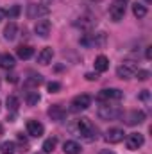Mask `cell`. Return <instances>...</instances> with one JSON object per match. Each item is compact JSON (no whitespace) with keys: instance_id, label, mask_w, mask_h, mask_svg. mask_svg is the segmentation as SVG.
<instances>
[{"instance_id":"cell-1","label":"cell","mask_w":152,"mask_h":154,"mask_svg":"<svg viewBox=\"0 0 152 154\" xmlns=\"http://www.w3.org/2000/svg\"><path fill=\"white\" fill-rule=\"evenodd\" d=\"M77 133H79V136H82L86 142L97 140V127L91 124L90 118H81V120H77Z\"/></svg>"},{"instance_id":"cell-2","label":"cell","mask_w":152,"mask_h":154,"mask_svg":"<svg viewBox=\"0 0 152 154\" xmlns=\"http://www.w3.org/2000/svg\"><path fill=\"white\" fill-rule=\"evenodd\" d=\"M122 115H123V109L120 106H111L109 102L108 104H102L99 108V116L102 120H116V118H120Z\"/></svg>"},{"instance_id":"cell-3","label":"cell","mask_w":152,"mask_h":154,"mask_svg":"<svg viewBox=\"0 0 152 154\" xmlns=\"http://www.w3.org/2000/svg\"><path fill=\"white\" fill-rule=\"evenodd\" d=\"M136 70H138V65L134 61H123L116 68V75L120 77V79H129V77H132L136 74Z\"/></svg>"},{"instance_id":"cell-4","label":"cell","mask_w":152,"mask_h":154,"mask_svg":"<svg viewBox=\"0 0 152 154\" xmlns=\"http://www.w3.org/2000/svg\"><path fill=\"white\" fill-rule=\"evenodd\" d=\"M125 5L127 2L125 0H114L113 4L109 5V16L113 18V22H120L125 14Z\"/></svg>"},{"instance_id":"cell-5","label":"cell","mask_w":152,"mask_h":154,"mask_svg":"<svg viewBox=\"0 0 152 154\" xmlns=\"http://www.w3.org/2000/svg\"><path fill=\"white\" fill-rule=\"evenodd\" d=\"M72 111L77 113V111H84V109H88L90 106H91V97L90 95H86V93H82V95H77L74 97V100H72Z\"/></svg>"},{"instance_id":"cell-6","label":"cell","mask_w":152,"mask_h":154,"mask_svg":"<svg viewBox=\"0 0 152 154\" xmlns=\"http://www.w3.org/2000/svg\"><path fill=\"white\" fill-rule=\"evenodd\" d=\"M122 97H123V93H122L118 88H106V90H102V91L97 95V100L109 102V100H120Z\"/></svg>"},{"instance_id":"cell-7","label":"cell","mask_w":152,"mask_h":154,"mask_svg":"<svg viewBox=\"0 0 152 154\" xmlns=\"http://www.w3.org/2000/svg\"><path fill=\"white\" fill-rule=\"evenodd\" d=\"M143 142H145V138H143V134H140V133H131V134L127 136V140H125L129 151H138V149L143 145Z\"/></svg>"},{"instance_id":"cell-8","label":"cell","mask_w":152,"mask_h":154,"mask_svg":"<svg viewBox=\"0 0 152 154\" xmlns=\"http://www.w3.org/2000/svg\"><path fill=\"white\" fill-rule=\"evenodd\" d=\"M48 13H50V9L45 7V5H39V4H31L27 7V16L29 18H41V16H47Z\"/></svg>"},{"instance_id":"cell-9","label":"cell","mask_w":152,"mask_h":154,"mask_svg":"<svg viewBox=\"0 0 152 154\" xmlns=\"http://www.w3.org/2000/svg\"><path fill=\"white\" fill-rule=\"evenodd\" d=\"M48 116H50L54 122H63V120L66 118V109H65L61 104L50 106V108H48Z\"/></svg>"},{"instance_id":"cell-10","label":"cell","mask_w":152,"mask_h":154,"mask_svg":"<svg viewBox=\"0 0 152 154\" xmlns=\"http://www.w3.org/2000/svg\"><path fill=\"white\" fill-rule=\"evenodd\" d=\"M34 32L38 34L39 38H48V34H50V22L48 20H38L36 22V25H34Z\"/></svg>"},{"instance_id":"cell-11","label":"cell","mask_w":152,"mask_h":154,"mask_svg":"<svg viewBox=\"0 0 152 154\" xmlns=\"http://www.w3.org/2000/svg\"><path fill=\"white\" fill-rule=\"evenodd\" d=\"M123 136H125L123 129L113 127V129H109V131L106 133V142H108V143H120V142L123 140Z\"/></svg>"},{"instance_id":"cell-12","label":"cell","mask_w":152,"mask_h":154,"mask_svg":"<svg viewBox=\"0 0 152 154\" xmlns=\"http://www.w3.org/2000/svg\"><path fill=\"white\" fill-rule=\"evenodd\" d=\"M143 120H145V113H143L141 109H134V111L127 113V116H125V124H127V125H138V124H141Z\"/></svg>"},{"instance_id":"cell-13","label":"cell","mask_w":152,"mask_h":154,"mask_svg":"<svg viewBox=\"0 0 152 154\" xmlns=\"http://www.w3.org/2000/svg\"><path fill=\"white\" fill-rule=\"evenodd\" d=\"M43 131H45V127H43V124H39L38 120H29V122H27V133H29L31 136L39 138V136L43 134Z\"/></svg>"},{"instance_id":"cell-14","label":"cell","mask_w":152,"mask_h":154,"mask_svg":"<svg viewBox=\"0 0 152 154\" xmlns=\"http://www.w3.org/2000/svg\"><path fill=\"white\" fill-rule=\"evenodd\" d=\"M52 57H54V50H52L50 47H45V48L38 54V63L39 65H48V63L52 61Z\"/></svg>"},{"instance_id":"cell-15","label":"cell","mask_w":152,"mask_h":154,"mask_svg":"<svg viewBox=\"0 0 152 154\" xmlns=\"http://www.w3.org/2000/svg\"><path fill=\"white\" fill-rule=\"evenodd\" d=\"M63 151H65V154H81V145L74 140H68V142H65Z\"/></svg>"},{"instance_id":"cell-16","label":"cell","mask_w":152,"mask_h":154,"mask_svg":"<svg viewBox=\"0 0 152 154\" xmlns=\"http://www.w3.org/2000/svg\"><path fill=\"white\" fill-rule=\"evenodd\" d=\"M16 32H18V27H16L14 22H11V23L5 25V29H4V38L7 39V41H13V39L16 38Z\"/></svg>"},{"instance_id":"cell-17","label":"cell","mask_w":152,"mask_h":154,"mask_svg":"<svg viewBox=\"0 0 152 154\" xmlns=\"http://www.w3.org/2000/svg\"><path fill=\"white\" fill-rule=\"evenodd\" d=\"M16 54H18L20 59H29V57H32L34 50H32V47H29V45H20V47L16 48Z\"/></svg>"},{"instance_id":"cell-18","label":"cell","mask_w":152,"mask_h":154,"mask_svg":"<svg viewBox=\"0 0 152 154\" xmlns=\"http://www.w3.org/2000/svg\"><path fill=\"white\" fill-rule=\"evenodd\" d=\"M108 68H109V59L106 56H99L95 59V70L97 72H106Z\"/></svg>"},{"instance_id":"cell-19","label":"cell","mask_w":152,"mask_h":154,"mask_svg":"<svg viewBox=\"0 0 152 154\" xmlns=\"http://www.w3.org/2000/svg\"><path fill=\"white\" fill-rule=\"evenodd\" d=\"M56 145H57V140H56V138H47V140L43 142V152H45V154L54 152Z\"/></svg>"},{"instance_id":"cell-20","label":"cell","mask_w":152,"mask_h":154,"mask_svg":"<svg viewBox=\"0 0 152 154\" xmlns=\"http://www.w3.org/2000/svg\"><path fill=\"white\" fill-rule=\"evenodd\" d=\"M0 65H2L4 68H13V66H14V57H13L11 54H2V56H0Z\"/></svg>"},{"instance_id":"cell-21","label":"cell","mask_w":152,"mask_h":154,"mask_svg":"<svg viewBox=\"0 0 152 154\" xmlns=\"http://www.w3.org/2000/svg\"><path fill=\"white\" fill-rule=\"evenodd\" d=\"M5 104H7V109H9V111H16V109H18V106H20V100H18V97L9 95V97H7V100H5Z\"/></svg>"},{"instance_id":"cell-22","label":"cell","mask_w":152,"mask_h":154,"mask_svg":"<svg viewBox=\"0 0 152 154\" xmlns=\"http://www.w3.org/2000/svg\"><path fill=\"white\" fill-rule=\"evenodd\" d=\"M132 13H134L136 18H143V16H147V7L141 5V4H134L132 5Z\"/></svg>"},{"instance_id":"cell-23","label":"cell","mask_w":152,"mask_h":154,"mask_svg":"<svg viewBox=\"0 0 152 154\" xmlns=\"http://www.w3.org/2000/svg\"><path fill=\"white\" fill-rule=\"evenodd\" d=\"M39 102V93L38 91H29L27 93V104L29 106H36Z\"/></svg>"},{"instance_id":"cell-24","label":"cell","mask_w":152,"mask_h":154,"mask_svg":"<svg viewBox=\"0 0 152 154\" xmlns=\"http://www.w3.org/2000/svg\"><path fill=\"white\" fill-rule=\"evenodd\" d=\"M79 20H81V22H77V25H79V27H82V29H86V31H88V29H91L93 20H91L90 16H82V18H79Z\"/></svg>"},{"instance_id":"cell-25","label":"cell","mask_w":152,"mask_h":154,"mask_svg":"<svg viewBox=\"0 0 152 154\" xmlns=\"http://www.w3.org/2000/svg\"><path fill=\"white\" fill-rule=\"evenodd\" d=\"M14 151H16L14 142H4L2 143V154H13Z\"/></svg>"},{"instance_id":"cell-26","label":"cell","mask_w":152,"mask_h":154,"mask_svg":"<svg viewBox=\"0 0 152 154\" xmlns=\"http://www.w3.org/2000/svg\"><path fill=\"white\" fill-rule=\"evenodd\" d=\"M20 13H22L20 5H13V7H9V9L5 11V16H9V18H18Z\"/></svg>"},{"instance_id":"cell-27","label":"cell","mask_w":152,"mask_h":154,"mask_svg":"<svg viewBox=\"0 0 152 154\" xmlns=\"http://www.w3.org/2000/svg\"><path fill=\"white\" fill-rule=\"evenodd\" d=\"M41 82H43V77L39 75H31V79H27V84H29V86H39V84H41Z\"/></svg>"},{"instance_id":"cell-28","label":"cell","mask_w":152,"mask_h":154,"mask_svg":"<svg viewBox=\"0 0 152 154\" xmlns=\"http://www.w3.org/2000/svg\"><path fill=\"white\" fill-rule=\"evenodd\" d=\"M134 75H138L140 81H147V79L150 77V72H149V70H136V74H134Z\"/></svg>"},{"instance_id":"cell-29","label":"cell","mask_w":152,"mask_h":154,"mask_svg":"<svg viewBox=\"0 0 152 154\" xmlns=\"http://www.w3.org/2000/svg\"><path fill=\"white\" fill-rule=\"evenodd\" d=\"M61 90V84L59 82H48V91L50 93H56V91H59Z\"/></svg>"},{"instance_id":"cell-30","label":"cell","mask_w":152,"mask_h":154,"mask_svg":"<svg viewBox=\"0 0 152 154\" xmlns=\"http://www.w3.org/2000/svg\"><path fill=\"white\" fill-rule=\"evenodd\" d=\"M86 79H88V81H97V79H99V75H97V74H86Z\"/></svg>"},{"instance_id":"cell-31","label":"cell","mask_w":152,"mask_h":154,"mask_svg":"<svg viewBox=\"0 0 152 154\" xmlns=\"http://www.w3.org/2000/svg\"><path fill=\"white\" fill-rule=\"evenodd\" d=\"M18 142H20V143H22L23 147H27V140L23 138V134H18Z\"/></svg>"},{"instance_id":"cell-32","label":"cell","mask_w":152,"mask_h":154,"mask_svg":"<svg viewBox=\"0 0 152 154\" xmlns=\"http://www.w3.org/2000/svg\"><path fill=\"white\" fill-rule=\"evenodd\" d=\"M145 56H147V59L152 57V47H147V54H145Z\"/></svg>"},{"instance_id":"cell-33","label":"cell","mask_w":152,"mask_h":154,"mask_svg":"<svg viewBox=\"0 0 152 154\" xmlns=\"http://www.w3.org/2000/svg\"><path fill=\"white\" fill-rule=\"evenodd\" d=\"M99 154H114V152H113V151H109V149H102Z\"/></svg>"},{"instance_id":"cell-34","label":"cell","mask_w":152,"mask_h":154,"mask_svg":"<svg viewBox=\"0 0 152 154\" xmlns=\"http://www.w3.org/2000/svg\"><path fill=\"white\" fill-rule=\"evenodd\" d=\"M140 99H143V100H145V99H149V91H147V90H145V91H143V93H141V97H140Z\"/></svg>"},{"instance_id":"cell-35","label":"cell","mask_w":152,"mask_h":154,"mask_svg":"<svg viewBox=\"0 0 152 154\" xmlns=\"http://www.w3.org/2000/svg\"><path fill=\"white\" fill-rule=\"evenodd\" d=\"M7 81H11V82H16V75H7Z\"/></svg>"},{"instance_id":"cell-36","label":"cell","mask_w":152,"mask_h":154,"mask_svg":"<svg viewBox=\"0 0 152 154\" xmlns=\"http://www.w3.org/2000/svg\"><path fill=\"white\" fill-rule=\"evenodd\" d=\"M4 18H5V11H4V9H0V22H2Z\"/></svg>"},{"instance_id":"cell-37","label":"cell","mask_w":152,"mask_h":154,"mask_svg":"<svg viewBox=\"0 0 152 154\" xmlns=\"http://www.w3.org/2000/svg\"><path fill=\"white\" fill-rule=\"evenodd\" d=\"M147 2H152V0H147Z\"/></svg>"},{"instance_id":"cell-38","label":"cell","mask_w":152,"mask_h":154,"mask_svg":"<svg viewBox=\"0 0 152 154\" xmlns=\"http://www.w3.org/2000/svg\"><path fill=\"white\" fill-rule=\"evenodd\" d=\"M36 154H41V152H36Z\"/></svg>"}]
</instances>
